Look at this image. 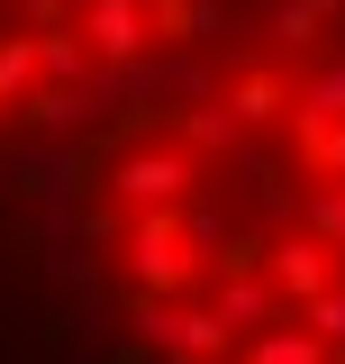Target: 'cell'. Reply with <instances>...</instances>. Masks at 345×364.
I'll use <instances>...</instances> for the list:
<instances>
[{
    "mask_svg": "<svg viewBox=\"0 0 345 364\" xmlns=\"http://www.w3.org/2000/svg\"><path fill=\"white\" fill-rule=\"evenodd\" d=\"M119 364H345V46L318 0L200 100H136L73 155Z\"/></svg>",
    "mask_w": 345,
    "mask_h": 364,
    "instance_id": "cell-1",
    "label": "cell"
}]
</instances>
